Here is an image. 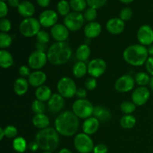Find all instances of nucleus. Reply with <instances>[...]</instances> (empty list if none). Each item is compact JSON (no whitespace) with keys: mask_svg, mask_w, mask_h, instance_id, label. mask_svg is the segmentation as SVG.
Masks as SVG:
<instances>
[{"mask_svg":"<svg viewBox=\"0 0 153 153\" xmlns=\"http://www.w3.org/2000/svg\"><path fill=\"white\" fill-rule=\"evenodd\" d=\"M79 118L71 111L61 112L55 120V128L64 137H72L77 133L79 128Z\"/></svg>","mask_w":153,"mask_h":153,"instance_id":"nucleus-1","label":"nucleus"},{"mask_svg":"<svg viewBox=\"0 0 153 153\" xmlns=\"http://www.w3.org/2000/svg\"><path fill=\"white\" fill-rule=\"evenodd\" d=\"M48 61L55 66L66 64L71 59L73 51L67 42H55L48 48Z\"/></svg>","mask_w":153,"mask_h":153,"instance_id":"nucleus-2","label":"nucleus"},{"mask_svg":"<svg viewBox=\"0 0 153 153\" xmlns=\"http://www.w3.org/2000/svg\"><path fill=\"white\" fill-rule=\"evenodd\" d=\"M60 134L55 128L48 127L39 130L35 135V141L43 151L53 152L58 149L60 143Z\"/></svg>","mask_w":153,"mask_h":153,"instance_id":"nucleus-3","label":"nucleus"},{"mask_svg":"<svg viewBox=\"0 0 153 153\" xmlns=\"http://www.w3.org/2000/svg\"><path fill=\"white\" fill-rule=\"evenodd\" d=\"M123 57L124 61L129 65L140 67L145 64L149 55L146 46L141 44H133L126 48Z\"/></svg>","mask_w":153,"mask_h":153,"instance_id":"nucleus-4","label":"nucleus"},{"mask_svg":"<svg viewBox=\"0 0 153 153\" xmlns=\"http://www.w3.org/2000/svg\"><path fill=\"white\" fill-rule=\"evenodd\" d=\"M41 28V25L34 17L24 18L19 24V32L25 37H36Z\"/></svg>","mask_w":153,"mask_h":153,"instance_id":"nucleus-5","label":"nucleus"},{"mask_svg":"<svg viewBox=\"0 0 153 153\" xmlns=\"http://www.w3.org/2000/svg\"><path fill=\"white\" fill-rule=\"evenodd\" d=\"M94 110V106L86 99L76 100L72 106V111L79 119L86 120L92 117Z\"/></svg>","mask_w":153,"mask_h":153,"instance_id":"nucleus-6","label":"nucleus"},{"mask_svg":"<svg viewBox=\"0 0 153 153\" xmlns=\"http://www.w3.org/2000/svg\"><path fill=\"white\" fill-rule=\"evenodd\" d=\"M57 90L58 94L64 99H70L76 96L78 88L73 79L68 76H64L58 82Z\"/></svg>","mask_w":153,"mask_h":153,"instance_id":"nucleus-7","label":"nucleus"},{"mask_svg":"<svg viewBox=\"0 0 153 153\" xmlns=\"http://www.w3.org/2000/svg\"><path fill=\"white\" fill-rule=\"evenodd\" d=\"M73 143L75 149L79 153H91L95 146L91 136L84 132L76 134Z\"/></svg>","mask_w":153,"mask_h":153,"instance_id":"nucleus-8","label":"nucleus"},{"mask_svg":"<svg viewBox=\"0 0 153 153\" xmlns=\"http://www.w3.org/2000/svg\"><path fill=\"white\" fill-rule=\"evenodd\" d=\"M83 13L72 11L64 19V24L70 31H78L82 29L85 23Z\"/></svg>","mask_w":153,"mask_h":153,"instance_id":"nucleus-9","label":"nucleus"},{"mask_svg":"<svg viewBox=\"0 0 153 153\" xmlns=\"http://www.w3.org/2000/svg\"><path fill=\"white\" fill-rule=\"evenodd\" d=\"M48 61L46 52L35 50L30 54L28 58V65L31 69L40 70L45 67Z\"/></svg>","mask_w":153,"mask_h":153,"instance_id":"nucleus-10","label":"nucleus"},{"mask_svg":"<svg viewBox=\"0 0 153 153\" xmlns=\"http://www.w3.org/2000/svg\"><path fill=\"white\" fill-rule=\"evenodd\" d=\"M107 64L105 61L102 58H94L88 64V73L91 77L97 78L102 76L106 71Z\"/></svg>","mask_w":153,"mask_h":153,"instance_id":"nucleus-11","label":"nucleus"},{"mask_svg":"<svg viewBox=\"0 0 153 153\" xmlns=\"http://www.w3.org/2000/svg\"><path fill=\"white\" fill-rule=\"evenodd\" d=\"M134 85V78L129 74H125L117 79L114 83V88L120 93H128L132 91Z\"/></svg>","mask_w":153,"mask_h":153,"instance_id":"nucleus-12","label":"nucleus"},{"mask_svg":"<svg viewBox=\"0 0 153 153\" xmlns=\"http://www.w3.org/2000/svg\"><path fill=\"white\" fill-rule=\"evenodd\" d=\"M137 39L139 44L149 46L153 43V29L148 25H143L139 28L137 32Z\"/></svg>","mask_w":153,"mask_h":153,"instance_id":"nucleus-13","label":"nucleus"},{"mask_svg":"<svg viewBox=\"0 0 153 153\" xmlns=\"http://www.w3.org/2000/svg\"><path fill=\"white\" fill-rule=\"evenodd\" d=\"M38 20L41 26L44 28H52L58 23V13L51 9L45 10L40 13Z\"/></svg>","mask_w":153,"mask_h":153,"instance_id":"nucleus-14","label":"nucleus"},{"mask_svg":"<svg viewBox=\"0 0 153 153\" xmlns=\"http://www.w3.org/2000/svg\"><path fill=\"white\" fill-rule=\"evenodd\" d=\"M150 98V91L146 87H138L132 91L131 101L136 106H142L146 104Z\"/></svg>","mask_w":153,"mask_h":153,"instance_id":"nucleus-15","label":"nucleus"},{"mask_svg":"<svg viewBox=\"0 0 153 153\" xmlns=\"http://www.w3.org/2000/svg\"><path fill=\"white\" fill-rule=\"evenodd\" d=\"M50 34L56 42H66L70 36V30L64 23H57L51 28Z\"/></svg>","mask_w":153,"mask_h":153,"instance_id":"nucleus-16","label":"nucleus"},{"mask_svg":"<svg viewBox=\"0 0 153 153\" xmlns=\"http://www.w3.org/2000/svg\"><path fill=\"white\" fill-rule=\"evenodd\" d=\"M65 99L58 93L52 94L51 98L47 102L48 108L52 114H58L62 111L65 105Z\"/></svg>","mask_w":153,"mask_h":153,"instance_id":"nucleus-17","label":"nucleus"},{"mask_svg":"<svg viewBox=\"0 0 153 153\" xmlns=\"http://www.w3.org/2000/svg\"><path fill=\"white\" fill-rule=\"evenodd\" d=\"M105 28L110 34L118 35L123 32L126 28V23L120 17H113L107 21Z\"/></svg>","mask_w":153,"mask_h":153,"instance_id":"nucleus-18","label":"nucleus"},{"mask_svg":"<svg viewBox=\"0 0 153 153\" xmlns=\"http://www.w3.org/2000/svg\"><path fill=\"white\" fill-rule=\"evenodd\" d=\"M46 80H47V76L44 72L41 70H35L34 72H31L30 76L28 77L29 85L37 88L42 85H44Z\"/></svg>","mask_w":153,"mask_h":153,"instance_id":"nucleus-19","label":"nucleus"},{"mask_svg":"<svg viewBox=\"0 0 153 153\" xmlns=\"http://www.w3.org/2000/svg\"><path fill=\"white\" fill-rule=\"evenodd\" d=\"M102 28L101 24L100 22L94 21V22H88L85 25L84 28V34L87 38L91 40V39L99 37L102 33Z\"/></svg>","mask_w":153,"mask_h":153,"instance_id":"nucleus-20","label":"nucleus"},{"mask_svg":"<svg viewBox=\"0 0 153 153\" xmlns=\"http://www.w3.org/2000/svg\"><path fill=\"white\" fill-rule=\"evenodd\" d=\"M100 121L94 117H91L85 120L82 123L83 132L90 136L94 134L100 128Z\"/></svg>","mask_w":153,"mask_h":153,"instance_id":"nucleus-21","label":"nucleus"},{"mask_svg":"<svg viewBox=\"0 0 153 153\" xmlns=\"http://www.w3.org/2000/svg\"><path fill=\"white\" fill-rule=\"evenodd\" d=\"M93 116L97 118L100 122H108L112 117L111 111L105 106L97 105L94 106V110Z\"/></svg>","mask_w":153,"mask_h":153,"instance_id":"nucleus-22","label":"nucleus"},{"mask_svg":"<svg viewBox=\"0 0 153 153\" xmlns=\"http://www.w3.org/2000/svg\"><path fill=\"white\" fill-rule=\"evenodd\" d=\"M18 13L24 18L32 17L35 13V7L34 4L29 1H22L19 3L17 7Z\"/></svg>","mask_w":153,"mask_h":153,"instance_id":"nucleus-23","label":"nucleus"},{"mask_svg":"<svg viewBox=\"0 0 153 153\" xmlns=\"http://www.w3.org/2000/svg\"><path fill=\"white\" fill-rule=\"evenodd\" d=\"M29 83L28 79L23 77H19L16 79L13 85V91L17 96L22 97L25 95L28 91L29 88Z\"/></svg>","mask_w":153,"mask_h":153,"instance_id":"nucleus-24","label":"nucleus"},{"mask_svg":"<svg viewBox=\"0 0 153 153\" xmlns=\"http://www.w3.org/2000/svg\"><path fill=\"white\" fill-rule=\"evenodd\" d=\"M32 123L34 127L39 128L40 130L44 129L49 127L50 120L45 113L38 114H34V116L33 117Z\"/></svg>","mask_w":153,"mask_h":153,"instance_id":"nucleus-25","label":"nucleus"},{"mask_svg":"<svg viewBox=\"0 0 153 153\" xmlns=\"http://www.w3.org/2000/svg\"><path fill=\"white\" fill-rule=\"evenodd\" d=\"M52 94L51 88L45 85L37 88L35 91L36 99L43 102L49 101Z\"/></svg>","mask_w":153,"mask_h":153,"instance_id":"nucleus-26","label":"nucleus"},{"mask_svg":"<svg viewBox=\"0 0 153 153\" xmlns=\"http://www.w3.org/2000/svg\"><path fill=\"white\" fill-rule=\"evenodd\" d=\"M91 48L89 47V46L88 44L84 43V44L80 45L76 49V57L77 58L78 61L85 62V61H87L89 59L90 56H91Z\"/></svg>","mask_w":153,"mask_h":153,"instance_id":"nucleus-27","label":"nucleus"},{"mask_svg":"<svg viewBox=\"0 0 153 153\" xmlns=\"http://www.w3.org/2000/svg\"><path fill=\"white\" fill-rule=\"evenodd\" d=\"M13 64V58L10 52L6 49L0 50V66L3 69H8Z\"/></svg>","mask_w":153,"mask_h":153,"instance_id":"nucleus-28","label":"nucleus"},{"mask_svg":"<svg viewBox=\"0 0 153 153\" xmlns=\"http://www.w3.org/2000/svg\"><path fill=\"white\" fill-rule=\"evenodd\" d=\"M72 71L75 77L77 79H82L88 73V65L85 64V62L77 61L73 65Z\"/></svg>","mask_w":153,"mask_h":153,"instance_id":"nucleus-29","label":"nucleus"},{"mask_svg":"<svg viewBox=\"0 0 153 153\" xmlns=\"http://www.w3.org/2000/svg\"><path fill=\"white\" fill-rule=\"evenodd\" d=\"M136 118L132 114H124L120 120L121 126L126 129H130L136 125Z\"/></svg>","mask_w":153,"mask_h":153,"instance_id":"nucleus-30","label":"nucleus"},{"mask_svg":"<svg viewBox=\"0 0 153 153\" xmlns=\"http://www.w3.org/2000/svg\"><path fill=\"white\" fill-rule=\"evenodd\" d=\"M13 149L18 153H23L28 149V144L25 139L22 137H16L12 143Z\"/></svg>","mask_w":153,"mask_h":153,"instance_id":"nucleus-31","label":"nucleus"},{"mask_svg":"<svg viewBox=\"0 0 153 153\" xmlns=\"http://www.w3.org/2000/svg\"><path fill=\"white\" fill-rule=\"evenodd\" d=\"M151 77L148 73L145 72H138L135 75L134 81L135 83L139 85V87H146V85H149Z\"/></svg>","mask_w":153,"mask_h":153,"instance_id":"nucleus-32","label":"nucleus"},{"mask_svg":"<svg viewBox=\"0 0 153 153\" xmlns=\"http://www.w3.org/2000/svg\"><path fill=\"white\" fill-rule=\"evenodd\" d=\"M70 9L71 7H70V1H67V0H61L57 4L58 13L64 17L70 13Z\"/></svg>","mask_w":153,"mask_h":153,"instance_id":"nucleus-33","label":"nucleus"},{"mask_svg":"<svg viewBox=\"0 0 153 153\" xmlns=\"http://www.w3.org/2000/svg\"><path fill=\"white\" fill-rule=\"evenodd\" d=\"M70 4L73 11L79 13L85 11L88 6L86 0H70Z\"/></svg>","mask_w":153,"mask_h":153,"instance_id":"nucleus-34","label":"nucleus"},{"mask_svg":"<svg viewBox=\"0 0 153 153\" xmlns=\"http://www.w3.org/2000/svg\"><path fill=\"white\" fill-rule=\"evenodd\" d=\"M13 42V38L8 33H0V48L1 49H6L10 47Z\"/></svg>","mask_w":153,"mask_h":153,"instance_id":"nucleus-35","label":"nucleus"},{"mask_svg":"<svg viewBox=\"0 0 153 153\" xmlns=\"http://www.w3.org/2000/svg\"><path fill=\"white\" fill-rule=\"evenodd\" d=\"M136 108L137 106L132 101H124L120 105V110L124 114H131Z\"/></svg>","mask_w":153,"mask_h":153,"instance_id":"nucleus-36","label":"nucleus"},{"mask_svg":"<svg viewBox=\"0 0 153 153\" xmlns=\"http://www.w3.org/2000/svg\"><path fill=\"white\" fill-rule=\"evenodd\" d=\"M31 110L34 114H43L46 111V105L43 102H41L36 99L31 103Z\"/></svg>","mask_w":153,"mask_h":153,"instance_id":"nucleus-37","label":"nucleus"},{"mask_svg":"<svg viewBox=\"0 0 153 153\" xmlns=\"http://www.w3.org/2000/svg\"><path fill=\"white\" fill-rule=\"evenodd\" d=\"M83 16L85 20L88 21V22H94L97 16V10L89 7L84 11Z\"/></svg>","mask_w":153,"mask_h":153,"instance_id":"nucleus-38","label":"nucleus"},{"mask_svg":"<svg viewBox=\"0 0 153 153\" xmlns=\"http://www.w3.org/2000/svg\"><path fill=\"white\" fill-rule=\"evenodd\" d=\"M4 134H5V137L8 139L16 138L17 137L18 134V130L16 127H15L13 125H8L4 128Z\"/></svg>","mask_w":153,"mask_h":153,"instance_id":"nucleus-39","label":"nucleus"},{"mask_svg":"<svg viewBox=\"0 0 153 153\" xmlns=\"http://www.w3.org/2000/svg\"><path fill=\"white\" fill-rule=\"evenodd\" d=\"M36 39H37V42L38 43L47 44L50 40V36L47 31H44V30H40L36 36Z\"/></svg>","mask_w":153,"mask_h":153,"instance_id":"nucleus-40","label":"nucleus"},{"mask_svg":"<svg viewBox=\"0 0 153 153\" xmlns=\"http://www.w3.org/2000/svg\"><path fill=\"white\" fill-rule=\"evenodd\" d=\"M132 10L131 8H129V7H124L120 12V18L123 21H124V22L130 20L132 18Z\"/></svg>","mask_w":153,"mask_h":153,"instance_id":"nucleus-41","label":"nucleus"},{"mask_svg":"<svg viewBox=\"0 0 153 153\" xmlns=\"http://www.w3.org/2000/svg\"><path fill=\"white\" fill-rule=\"evenodd\" d=\"M107 1L108 0H86L88 7H92L96 10L102 7L106 4Z\"/></svg>","mask_w":153,"mask_h":153,"instance_id":"nucleus-42","label":"nucleus"},{"mask_svg":"<svg viewBox=\"0 0 153 153\" xmlns=\"http://www.w3.org/2000/svg\"><path fill=\"white\" fill-rule=\"evenodd\" d=\"M11 22L7 18H2L0 19V30L1 32L7 33L11 29Z\"/></svg>","mask_w":153,"mask_h":153,"instance_id":"nucleus-43","label":"nucleus"},{"mask_svg":"<svg viewBox=\"0 0 153 153\" xmlns=\"http://www.w3.org/2000/svg\"><path fill=\"white\" fill-rule=\"evenodd\" d=\"M97 86V81L95 78L89 77L85 80V87L88 91H94Z\"/></svg>","mask_w":153,"mask_h":153,"instance_id":"nucleus-44","label":"nucleus"},{"mask_svg":"<svg viewBox=\"0 0 153 153\" xmlns=\"http://www.w3.org/2000/svg\"><path fill=\"white\" fill-rule=\"evenodd\" d=\"M108 148L104 143H98L94 146L93 152L94 153H108Z\"/></svg>","mask_w":153,"mask_h":153,"instance_id":"nucleus-45","label":"nucleus"},{"mask_svg":"<svg viewBox=\"0 0 153 153\" xmlns=\"http://www.w3.org/2000/svg\"><path fill=\"white\" fill-rule=\"evenodd\" d=\"M8 13V7L5 1H0V17L1 19L5 18Z\"/></svg>","mask_w":153,"mask_h":153,"instance_id":"nucleus-46","label":"nucleus"},{"mask_svg":"<svg viewBox=\"0 0 153 153\" xmlns=\"http://www.w3.org/2000/svg\"><path fill=\"white\" fill-rule=\"evenodd\" d=\"M31 72L30 71V67L25 65H22L19 68V74L21 77H28L31 74Z\"/></svg>","mask_w":153,"mask_h":153,"instance_id":"nucleus-47","label":"nucleus"},{"mask_svg":"<svg viewBox=\"0 0 153 153\" xmlns=\"http://www.w3.org/2000/svg\"><path fill=\"white\" fill-rule=\"evenodd\" d=\"M145 67L147 73L153 76V57H149L145 63Z\"/></svg>","mask_w":153,"mask_h":153,"instance_id":"nucleus-48","label":"nucleus"},{"mask_svg":"<svg viewBox=\"0 0 153 153\" xmlns=\"http://www.w3.org/2000/svg\"><path fill=\"white\" fill-rule=\"evenodd\" d=\"M88 95V92H87L86 88H78L77 91H76V96L78 97V100H84L87 97Z\"/></svg>","mask_w":153,"mask_h":153,"instance_id":"nucleus-49","label":"nucleus"},{"mask_svg":"<svg viewBox=\"0 0 153 153\" xmlns=\"http://www.w3.org/2000/svg\"><path fill=\"white\" fill-rule=\"evenodd\" d=\"M46 45L47 44H43V43H40L37 42V43H36V48H37V49H36V50L40 51V52H47L48 49Z\"/></svg>","mask_w":153,"mask_h":153,"instance_id":"nucleus-50","label":"nucleus"},{"mask_svg":"<svg viewBox=\"0 0 153 153\" xmlns=\"http://www.w3.org/2000/svg\"><path fill=\"white\" fill-rule=\"evenodd\" d=\"M37 4L41 7H47L50 4L51 0H36Z\"/></svg>","mask_w":153,"mask_h":153,"instance_id":"nucleus-51","label":"nucleus"},{"mask_svg":"<svg viewBox=\"0 0 153 153\" xmlns=\"http://www.w3.org/2000/svg\"><path fill=\"white\" fill-rule=\"evenodd\" d=\"M28 149H29L30 150L32 151V152H35V151H37V149H40V148H39V146L37 143V142L34 140V141L31 142V143L28 145Z\"/></svg>","mask_w":153,"mask_h":153,"instance_id":"nucleus-52","label":"nucleus"},{"mask_svg":"<svg viewBox=\"0 0 153 153\" xmlns=\"http://www.w3.org/2000/svg\"><path fill=\"white\" fill-rule=\"evenodd\" d=\"M19 3V0H7V4L11 7H18Z\"/></svg>","mask_w":153,"mask_h":153,"instance_id":"nucleus-53","label":"nucleus"},{"mask_svg":"<svg viewBox=\"0 0 153 153\" xmlns=\"http://www.w3.org/2000/svg\"><path fill=\"white\" fill-rule=\"evenodd\" d=\"M4 137H5L4 128H0V140H2Z\"/></svg>","mask_w":153,"mask_h":153,"instance_id":"nucleus-54","label":"nucleus"},{"mask_svg":"<svg viewBox=\"0 0 153 153\" xmlns=\"http://www.w3.org/2000/svg\"><path fill=\"white\" fill-rule=\"evenodd\" d=\"M148 52H149V57H153V44L148 47Z\"/></svg>","mask_w":153,"mask_h":153,"instance_id":"nucleus-55","label":"nucleus"},{"mask_svg":"<svg viewBox=\"0 0 153 153\" xmlns=\"http://www.w3.org/2000/svg\"><path fill=\"white\" fill-rule=\"evenodd\" d=\"M58 153H73L71 152V150L69 149H67V148H63V149H61V150L59 151V152Z\"/></svg>","mask_w":153,"mask_h":153,"instance_id":"nucleus-56","label":"nucleus"},{"mask_svg":"<svg viewBox=\"0 0 153 153\" xmlns=\"http://www.w3.org/2000/svg\"><path fill=\"white\" fill-rule=\"evenodd\" d=\"M120 2L123 3V4H130V3L132 2L134 0H119Z\"/></svg>","mask_w":153,"mask_h":153,"instance_id":"nucleus-57","label":"nucleus"},{"mask_svg":"<svg viewBox=\"0 0 153 153\" xmlns=\"http://www.w3.org/2000/svg\"><path fill=\"white\" fill-rule=\"evenodd\" d=\"M149 88H150V89L152 90L153 91V76L151 77V79H150V82H149Z\"/></svg>","mask_w":153,"mask_h":153,"instance_id":"nucleus-58","label":"nucleus"},{"mask_svg":"<svg viewBox=\"0 0 153 153\" xmlns=\"http://www.w3.org/2000/svg\"><path fill=\"white\" fill-rule=\"evenodd\" d=\"M42 153H52V152H49V151H43Z\"/></svg>","mask_w":153,"mask_h":153,"instance_id":"nucleus-59","label":"nucleus"},{"mask_svg":"<svg viewBox=\"0 0 153 153\" xmlns=\"http://www.w3.org/2000/svg\"><path fill=\"white\" fill-rule=\"evenodd\" d=\"M0 1H5L6 0H0Z\"/></svg>","mask_w":153,"mask_h":153,"instance_id":"nucleus-60","label":"nucleus"}]
</instances>
